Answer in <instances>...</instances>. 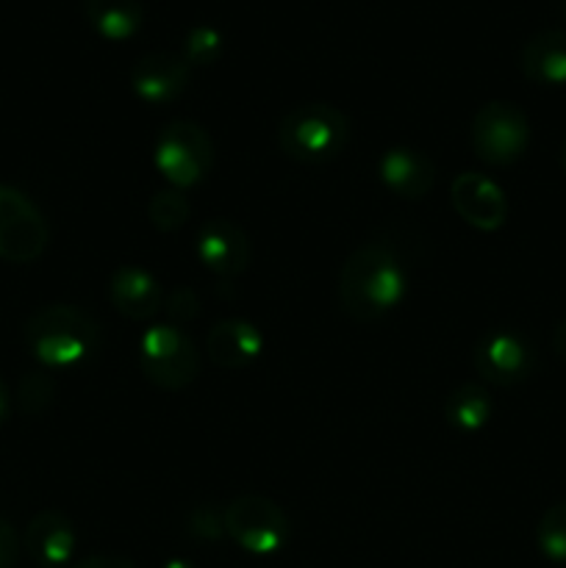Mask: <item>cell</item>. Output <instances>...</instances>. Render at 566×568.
Listing matches in <instances>:
<instances>
[{
  "label": "cell",
  "instance_id": "cell-4",
  "mask_svg": "<svg viewBox=\"0 0 566 568\" xmlns=\"http://www.w3.org/2000/svg\"><path fill=\"white\" fill-rule=\"evenodd\" d=\"M155 170L170 181L172 189H192L214 166V142L198 122L175 120L164 125L155 139Z\"/></svg>",
  "mask_w": 566,
  "mask_h": 568
},
{
  "label": "cell",
  "instance_id": "cell-31",
  "mask_svg": "<svg viewBox=\"0 0 566 568\" xmlns=\"http://www.w3.org/2000/svg\"><path fill=\"white\" fill-rule=\"evenodd\" d=\"M560 170H564V175H566V139H564V144H560Z\"/></svg>",
  "mask_w": 566,
  "mask_h": 568
},
{
  "label": "cell",
  "instance_id": "cell-15",
  "mask_svg": "<svg viewBox=\"0 0 566 568\" xmlns=\"http://www.w3.org/2000/svg\"><path fill=\"white\" fill-rule=\"evenodd\" d=\"M377 172H381L383 186L403 200L427 197L433 183H436V164L431 161V155L414 148L386 150L381 164H377Z\"/></svg>",
  "mask_w": 566,
  "mask_h": 568
},
{
  "label": "cell",
  "instance_id": "cell-16",
  "mask_svg": "<svg viewBox=\"0 0 566 568\" xmlns=\"http://www.w3.org/2000/svg\"><path fill=\"white\" fill-rule=\"evenodd\" d=\"M264 349V336L247 320H222L205 336V353L220 369L236 372L253 364Z\"/></svg>",
  "mask_w": 566,
  "mask_h": 568
},
{
  "label": "cell",
  "instance_id": "cell-6",
  "mask_svg": "<svg viewBox=\"0 0 566 568\" xmlns=\"http://www.w3.org/2000/svg\"><path fill=\"white\" fill-rule=\"evenodd\" d=\"M472 150L488 166H511L530 144V122L525 111L505 100L481 105L469 128Z\"/></svg>",
  "mask_w": 566,
  "mask_h": 568
},
{
  "label": "cell",
  "instance_id": "cell-13",
  "mask_svg": "<svg viewBox=\"0 0 566 568\" xmlns=\"http://www.w3.org/2000/svg\"><path fill=\"white\" fill-rule=\"evenodd\" d=\"M109 300L125 320L148 322L164 305V292H161L159 277L150 275L142 266H120L109 281Z\"/></svg>",
  "mask_w": 566,
  "mask_h": 568
},
{
  "label": "cell",
  "instance_id": "cell-21",
  "mask_svg": "<svg viewBox=\"0 0 566 568\" xmlns=\"http://www.w3.org/2000/svg\"><path fill=\"white\" fill-rule=\"evenodd\" d=\"M538 549L553 564H566V503L553 505L536 527Z\"/></svg>",
  "mask_w": 566,
  "mask_h": 568
},
{
  "label": "cell",
  "instance_id": "cell-32",
  "mask_svg": "<svg viewBox=\"0 0 566 568\" xmlns=\"http://www.w3.org/2000/svg\"><path fill=\"white\" fill-rule=\"evenodd\" d=\"M560 6H564V11H566V0H560Z\"/></svg>",
  "mask_w": 566,
  "mask_h": 568
},
{
  "label": "cell",
  "instance_id": "cell-9",
  "mask_svg": "<svg viewBox=\"0 0 566 568\" xmlns=\"http://www.w3.org/2000/svg\"><path fill=\"white\" fill-rule=\"evenodd\" d=\"M194 255L216 277H239L250 264V239L242 225L216 216L205 220L194 236Z\"/></svg>",
  "mask_w": 566,
  "mask_h": 568
},
{
  "label": "cell",
  "instance_id": "cell-12",
  "mask_svg": "<svg viewBox=\"0 0 566 568\" xmlns=\"http://www.w3.org/2000/svg\"><path fill=\"white\" fill-rule=\"evenodd\" d=\"M189 72L192 67L183 61V55L170 53V50H153L131 67V89L144 103L166 105L186 92Z\"/></svg>",
  "mask_w": 566,
  "mask_h": 568
},
{
  "label": "cell",
  "instance_id": "cell-20",
  "mask_svg": "<svg viewBox=\"0 0 566 568\" xmlns=\"http://www.w3.org/2000/svg\"><path fill=\"white\" fill-rule=\"evenodd\" d=\"M189 216H192V203H189V197L181 189H161L148 203L150 225L161 233L181 231L189 222Z\"/></svg>",
  "mask_w": 566,
  "mask_h": 568
},
{
  "label": "cell",
  "instance_id": "cell-5",
  "mask_svg": "<svg viewBox=\"0 0 566 568\" xmlns=\"http://www.w3.org/2000/svg\"><path fill=\"white\" fill-rule=\"evenodd\" d=\"M139 366L161 392H183L200 372L192 338L175 325H153L139 342Z\"/></svg>",
  "mask_w": 566,
  "mask_h": 568
},
{
  "label": "cell",
  "instance_id": "cell-8",
  "mask_svg": "<svg viewBox=\"0 0 566 568\" xmlns=\"http://www.w3.org/2000/svg\"><path fill=\"white\" fill-rule=\"evenodd\" d=\"M50 242L48 222L20 189L0 183V258L9 264H31Z\"/></svg>",
  "mask_w": 566,
  "mask_h": 568
},
{
  "label": "cell",
  "instance_id": "cell-18",
  "mask_svg": "<svg viewBox=\"0 0 566 568\" xmlns=\"http://www.w3.org/2000/svg\"><path fill=\"white\" fill-rule=\"evenodd\" d=\"M89 26L111 42L131 39L144 22V6L139 0H83Z\"/></svg>",
  "mask_w": 566,
  "mask_h": 568
},
{
  "label": "cell",
  "instance_id": "cell-30",
  "mask_svg": "<svg viewBox=\"0 0 566 568\" xmlns=\"http://www.w3.org/2000/svg\"><path fill=\"white\" fill-rule=\"evenodd\" d=\"M161 568H198V566L189 564L186 558H172V560H166V564L161 566Z\"/></svg>",
  "mask_w": 566,
  "mask_h": 568
},
{
  "label": "cell",
  "instance_id": "cell-23",
  "mask_svg": "<svg viewBox=\"0 0 566 568\" xmlns=\"http://www.w3.org/2000/svg\"><path fill=\"white\" fill-rule=\"evenodd\" d=\"M55 394V381L50 372H31L20 381V405L26 414H42Z\"/></svg>",
  "mask_w": 566,
  "mask_h": 568
},
{
  "label": "cell",
  "instance_id": "cell-26",
  "mask_svg": "<svg viewBox=\"0 0 566 568\" xmlns=\"http://www.w3.org/2000/svg\"><path fill=\"white\" fill-rule=\"evenodd\" d=\"M17 558H20V538L9 521L0 519V568H14Z\"/></svg>",
  "mask_w": 566,
  "mask_h": 568
},
{
  "label": "cell",
  "instance_id": "cell-7",
  "mask_svg": "<svg viewBox=\"0 0 566 568\" xmlns=\"http://www.w3.org/2000/svg\"><path fill=\"white\" fill-rule=\"evenodd\" d=\"M225 536L250 555H275L289 541V519L275 499L242 494L225 508Z\"/></svg>",
  "mask_w": 566,
  "mask_h": 568
},
{
  "label": "cell",
  "instance_id": "cell-2",
  "mask_svg": "<svg viewBox=\"0 0 566 568\" xmlns=\"http://www.w3.org/2000/svg\"><path fill=\"white\" fill-rule=\"evenodd\" d=\"M26 342L48 369H70L100 347V325L75 305H48L26 322Z\"/></svg>",
  "mask_w": 566,
  "mask_h": 568
},
{
  "label": "cell",
  "instance_id": "cell-3",
  "mask_svg": "<svg viewBox=\"0 0 566 568\" xmlns=\"http://www.w3.org/2000/svg\"><path fill=\"white\" fill-rule=\"evenodd\" d=\"M350 142V122L336 105L305 103L277 125V148L297 164H325Z\"/></svg>",
  "mask_w": 566,
  "mask_h": 568
},
{
  "label": "cell",
  "instance_id": "cell-11",
  "mask_svg": "<svg viewBox=\"0 0 566 568\" xmlns=\"http://www.w3.org/2000/svg\"><path fill=\"white\" fill-rule=\"evenodd\" d=\"M475 372L492 386H516L533 372V349L525 336L514 331H494L475 347Z\"/></svg>",
  "mask_w": 566,
  "mask_h": 568
},
{
  "label": "cell",
  "instance_id": "cell-14",
  "mask_svg": "<svg viewBox=\"0 0 566 568\" xmlns=\"http://www.w3.org/2000/svg\"><path fill=\"white\" fill-rule=\"evenodd\" d=\"M78 547V532L70 516L61 510H42L26 530V549L42 568H61L72 560Z\"/></svg>",
  "mask_w": 566,
  "mask_h": 568
},
{
  "label": "cell",
  "instance_id": "cell-1",
  "mask_svg": "<svg viewBox=\"0 0 566 568\" xmlns=\"http://www.w3.org/2000/svg\"><path fill=\"white\" fill-rule=\"evenodd\" d=\"M403 264L397 253L381 242H366L347 255L338 272V305L355 322H377L405 297Z\"/></svg>",
  "mask_w": 566,
  "mask_h": 568
},
{
  "label": "cell",
  "instance_id": "cell-27",
  "mask_svg": "<svg viewBox=\"0 0 566 568\" xmlns=\"http://www.w3.org/2000/svg\"><path fill=\"white\" fill-rule=\"evenodd\" d=\"M75 568H139L131 558L125 555H114V552H100V555H89L83 558L81 564H75Z\"/></svg>",
  "mask_w": 566,
  "mask_h": 568
},
{
  "label": "cell",
  "instance_id": "cell-22",
  "mask_svg": "<svg viewBox=\"0 0 566 568\" xmlns=\"http://www.w3.org/2000/svg\"><path fill=\"white\" fill-rule=\"evenodd\" d=\"M222 53V33L214 26H194L183 37V61L189 67H209L220 59Z\"/></svg>",
  "mask_w": 566,
  "mask_h": 568
},
{
  "label": "cell",
  "instance_id": "cell-17",
  "mask_svg": "<svg viewBox=\"0 0 566 568\" xmlns=\"http://www.w3.org/2000/svg\"><path fill=\"white\" fill-rule=\"evenodd\" d=\"M522 72L542 87H564L566 83V31L547 28L533 33L519 55Z\"/></svg>",
  "mask_w": 566,
  "mask_h": 568
},
{
  "label": "cell",
  "instance_id": "cell-19",
  "mask_svg": "<svg viewBox=\"0 0 566 568\" xmlns=\"http://www.w3.org/2000/svg\"><path fill=\"white\" fill-rule=\"evenodd\" d=\"M444 419L458 433H477L492 419V397L481 383H461L444 403Z\"/></svg>",
  "mask_w": 566,
  "mask_h": 568
},
{
  "label": "cell",
  "instance_id": "cell-25",
  "mask_svg": "<svg viewBox=\"0 0 566 568\" xmlns=\"http://www.w3.org/2000/svg\"><path fill=\"white\" fill-rule=\"evenodd\" d=\"M161 308L166 311V316H170L172 322H192L194 316L200 314V297L194 288L178 286L172 288V294L164 300Z\"/></svg>",
  "mask_w": 566,
  "mask_h": 568
},
{
  "label": "cell",
  "instance_id": "cell-29",
  "mask_svg": "<svg viewBox=\"0 0 566 568\" xmlns=\"http://www.w3.org/2000/svg\"><path fill=\"white\" fill-rule=\"evenodd\" d=\"M9 408H11V394H9V386H6V381L0 377V422L9 416Z\"/></svg>",
  "mask_w": 566,
  "mask_h": 568
},
{
  "label": "cell",
  "instance_id": "cell-24",
  "mask_svg": "<svg viewBox=\"0 0 566 568\" xmlns=\"http://www.w3.org/2000/svg\"><path fill=\"white\" fill-rule=\"evenodd\" d=\"M189 530H192L194 538H203V541H220L225 536V510L216 508H198L192 516H189Z\"/></svg>",
  "mask_w": 566,
  "mask_h": 568
},
{
  "label": "cell",
  "instance_id": "cell-28",
  "mask_svg": "<svg viewBox=\"0 0 566 568\" xmlns=\"http://www.w3.org/2000/svg\"><path fill=\"white\" fill-rule=\"evenodd\" d=\"M553 349H555V355H558V358L566 364V320L560 322L558 327H555V333H553Z\"/></svg>",
  "mask_w": 566,
  "mask_h": 568
},
{
  "label": "cell",
  "instance_id": "cell-10",
  "mask_svg": "<svg viewBox=\"0 0 566 568\" xmlns=\"http://www.w3.org/2000/svg\"><path fill=\"white\" fill-rule=\"evenodd\" d=\"M449 203L469 227L483 233L499 231L508 220V197L492 178L481 172H461L449 183Z\"/></svg>",
  "mask_w": 566,
  "mask_h": 568
}]
</instances>
